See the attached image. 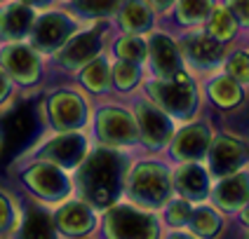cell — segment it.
<instances>
[{"instance_id": "30bf717a", "label": "cell", "mask_w": 249, "mask_h": 239, "mask_svg": "<svg viewBox=\"0 0 249 239\" xmlns=\"http://www.w3.org/2000/svg\"><path fill=\"white\" fill-rule=\"evenodd\" d=\"M104 31H106V26L99 24L94 28H85V31L73 33L69 40L56 49L59 52V64L69 70L83 68L87 61H92L97 54H101V49H104Z\"/></svg>"}, {"instance_id": "8d00e7d4", "label": "cell", "mask_w": 249, "mask_h": 239, "mask_svg": "<svg viewBox=\"0 0 249 239\" xmlns=\"http://www.w3.org/2000/svg\"><path fill=\"white\" fill-rule=\"evenodd\" d=\"M153 7H158V10H165V7H172L174 5V0H151Z\"/></svg>"}, {"instance_id": "8fae6325", "label": "cell", "mask_w": 249, "mask_h": 239, "mask_svg": "<svg viewBox=\"0 0 249 239\" xmlns=\"http://www.w3.org/2000/svg\"><path fill=\"white\" fill-rule=\"evenodd\" d=\"M177 45H179L181 59L197 70L216 68L226 56V45L214 40L205 31H188Z\"/></svg>"}, {"instance_id": "8992f818", "label": "cell", "mask_w": 249, "mask_h": 239, "mask_svg": "<svg viewBox=\"0 0 249 239\" xmlns=\"http://www.w3.org/2000/svg\"><path fill=\"white\" fill-rule=\"evenodd\" d=\"M94 129H97V139L101 141V145L120 148V145H132L139 141L134 115L120 106L101 108L94 120Z\"/></svg>"}, {"instance_id": "d4e9b609", "label": "cell", "mask_w": 249, "mask_h": 239, "mask_svg": "<svg viewBox=\"0 0 249 239\" xmlns=\"http://www.w3.org/2000/svg\"><path fill=\"white\" fill-rule=\"evenodd\" d=\"M205 24H207L205 33L212 35L214 40L223 42V45H228V42L235 38L237 26H240V24H237V19L228 12L226 7H214V10L209 12V16L205 19Z\"/></svg>"}, {"instance_id": "f1b7e54d", "label": "cell", "mask_w": 249, "mask_h": 239, "mask_svg": "<svg viewBox=\"0 0 249 239\" xmlns=\"http://www.w3.org/2000/svg\"><path fill=\"white\" fill-rule=\"evenodd\" d=\"M113 52L118 59H124V61H134V64H143L148 56H146V40H141L134 33H124L123 38H118Z\"/></svg>"}, {"instance_id": "1f68e13d", "label": "cell", "mask_w": 249, "mask_h": 239, "mask_svg": "<svg viewBox=\"0 0 249 239\" xmlns=\"http://www.w3.org/2000/svg\"><path fill=\"white\" fill-rule=\"evenodd\" d=\"M226 70H228V75H231L233 80H237V82L245 87L247 80H249V56H247V52L237 49L235 54L228 56V61H226Z\"/></svg>"}, {"instance_id": "5b68a950", "label": "cell", "mask_w": 249, "mask_h": 239, "mask_svg": "<svg viewBox=\"0 0 249 239\" xmlns=\"http://www.w3.org/2000/svg\"><path fill=\"white\" fill-rule=\"evenodd\" d=\"M21 181L36 197H40L45 202H61L66 199L73 188V181L66 176V171L56 167L50 159L36 157L33 162H28L21 171Z\"/></svg>"}, {"instance_id": "d6986e66", "label": "cell", "mask_w": 249, "mask_h": 239, "mask_svg": "<svg viewBox=\"0 0 249 239\" xmlns=\"http://www.w3.org/2000/svg\"><path fill=\"white\" fill-rule=\"evenodd\" d=\"M172 190L188 202H202L209 195V171L197 162H181L172 174Z\"/></svg>"}, {"instance_id": "44dd1931", "label": "cell", "mask_w": 249, "mask_h": 239, "mask_svg": "<svg viewBox=\"0 0 249 239\" xmlns=\"http://www.w3.org/2000/svg\"><path fill=\"white\" fill-rule=\"evenodd\" d=\"M115 12H118L120 28L124 33H134V35L146 33L153 26V16H155L153 5H148L146 0H123Z\"/></svg>"}, {"instance_id": "836d02e7", "label": "cell", "mask_w": 249, "mask_h": 239, "mask_svg": "<svg viewBox=\"0 0 249 239\" xmlns=\"http://www.w3.org/2000/svg\"><path fill=\"white\" fill-rule=\"evenodd\" d=\"M247 2L249 0H226V10L233 14L237 19V24H247V19H249V7H247Z\"/></svg>"}, {"instance_id": "e0dca14e", "label": "cell", "mask_w": 249, "mask_h": 239, "mask_svg": "<svg viewBox=\"0 0 249 239\" xmlns=\"http://www.w3.org/2000/svg\"><path fill=\"white\" fill-rule=\"evenodd\" d=\"M146 56H151V68L158 78H174L183 70L179 45L167 33H153L146 40Z\"/></svg>"}, {"instance_id": "7c38bea8", "label": "cell", "mask_w": 249, "mask_h": 239, "mask_svg": "<svg viewBox=\"0 0 249 239\" xmlns=\"http://www.w3.org/2000/svg\"><path fill=\"white\" fill-rule=\"evenodd\" d=\"M87 153V139L78 129H71V131H61L52 136L50 141H45L42 145H38L33 155L40 157V159H50L54 162L56 167L61 169H73L80 164V159Z\"/></svg>"}, {"instance_id": "cb8c5ba5", "label": "cell", "mask_w": 249, "mask_h": 239, "mask_svg": "<svg viewBox=\"0 0 249 239\" xmlns=\"http://www.w3.org/2000/svg\"><path fill=\"white\" fill-rule=\"evenodd\" d=\"M80 82L92 94H106L111 89V61L104 54H97L80 70Z\"/></svg>"}, {"instance_id": "4316f807", "label": "cell", "mask_w": 249, "mask_h": 239, "mask_svg": "<svg viewBox=\"0 0 249 239\" xmlns=\"http://www.w3.org/2000/svg\"><path fill=\"white\" fill-rule=\"evenodd\" d=\"M174 2H177V19L186 28L202 26L209 12L216 7L214 0H174Z\"/></svg>"}, {"instance_id": "f546056e", "label": "cell", "mask_w": 249, "mask_h": 239, "mask_svg": "<svg viewBox=\"0 0 249 239\" xmlns=\"http://www.w3.org/2000/svg\"><path fill=\"white\" fill-rule=\"evenodd\" d=\"M162 211H165V221L169 227H186L193 207H191V202L183 199V197H179V199H172V197H169L165 202V207H162Z\"/></svg>"}, {"instance_id": "277c9868", "label": "cell", "mask_w": 249, "mask_h": 239, "mask_svg": "<svg viewBox=\"0 0 249 239\" xmlns=\"http://www.w3.org/2000/svg\"><path fill=\"white\" fill-rule=\"evenodd\" d=\"M106 237H158L160 225L151 211L139 209L134 204H108L104 213Z\"/></svg>"}, {"instance_id": "9c48e42d", "label": "cell", "mask_w": 249, "mask_h": 239, "mask_svg": "<svg viewBox=\"0 0 249 239\" xmlns=\"http://www.w3.org/2000/svg\"><path fill=\"white\" fill-rule=\"evenodd\" d=\"M0 66L19 87H31L40 80V56L21 40L10 42L0 49Z\"/></svg>"}, {"instance_id": "4fadbf2b", "label": "cell", "mask_w": 249, "mask_h": 239, "mask_svg": "<svg viewBox=\"0 0 249 239\" xmlns=\"http://www.w3.org/2000/svg\"><path fill=\"white\" fill-rule=\"evenodd\" d=\"M45 111L50 117V125L59 131H71V129H80L87 120V106L80 94L69 92V89H59L47 96Z\"/></svg>"}, {"instance_id": "5bb4252c", "label": "cell", "mask_w": 249, "mask_h": 239, "mask_svg": "<svg viewBox=\"0 0 249 239\" xmlns=\"http://www.w3.org/2000/svg\"><path fill=\"white\" fill-rule=\"evenodd\" d=\"M54 216V227L64 237H87L97 227V213L94 207L87 204L85 199H71L61 204Z\"/></svg>"}, {"instance_id": "d6a6232c", "label": "cell", "mask_w": 249, "mask_h": 239, "mask_svg": "<svg viewBox=\"0 0 249 239\" xmlns=\"http://www.w3.org/2000/svg\"><path fill=\"white\" fill-rule=\"evenodd\" d=\"M17 225V216H14L12 202L7 199L5 192H0V232H7Z\"/></svg>"}, {"instance_id": "7402d4cb", "label": "cell", "mask_w": 249, "mask_h": 239, "mask_svg": "<svg viewBox=\"0 0 249 239\" xmlns=\"http://www.w3.org/2000/svg\"><path fill=\"white\" fill-rule=\"evenodd\" d=\"M19 237H54V216L40 207H28L21 216V223H17Z\"/></svg>"}, {"instance_id": "ffe728a7", "label": "cell", "mask_w": 249, "mask_h": 239, "mask_svg": "<svg viewBox=\"0 0 249 239\" xmlns=\"http://www.w3.org/2000/svg\"><path fill=\"white\" fill-rule=\"evenodd\" d=\"M33 19H36V10L26 2H21V0L0 5V40H24L31 33Z\"/></svg>"}, {"instance_id": "4dcf8cb0", "label": "cell", "mask_w": 249, "mask_h": 239, "mask_svg": "<svg viewBox=\"0 0 249 239\" xmlns=\"http://www.w3.org/2000/svg\"><path fill=\"white\" fill-rule=\"evenodd\" d=\"M123 0H75V10L83 16H108L115 14Z\"/></svg>"}, {"instance_id": "ba28073f", "label": "cell", "mask_w": 249, "mask_h": 239, "mask_svg": "<svg viewBox=\"0 0 249 239\" xmlns=\"http://www.w3.org/2000/svg\"><path fill=\"white\" fill-rule=\"evenodd\" d=\"M132 115H134V122H137L139 139L148 148L160 150L169 143L172 134H174V122L162 108H158L153 101H137Z\"/></svg>"}, {"instance_id": "d590c367", "label": "cell", "mask_w": 249, "mask_h": 239, "mask_svg": "<svg viewBox=\"0 0 249 239\" xmlns=\"http://www.w3.org/2000/svg\"><path fill=\"white\" fill-rule=\"evenodd\" d=\"M21 2H26V5H31L33 10H38V7H47L52 0H21Z\"/></svg>"}, {"instance_id": "83f0119b", "label": "cell", "mask_w": 249, "mask_h": 239, "mask_svg": "<svg viewBox=\"0 0 249 239\" xmlns=\"http://www.w3.org/2000/svg\"><path fill=\"white\" fill-rule=\"evenodd\" d=\"M141 80V68H139V64L134 61H115L111 66V84H115L120 92H129V89H134Z\"/></svg>"}, {"instance_id": "6da1fadb", "label": "cell", "mask_w": 249, "mask_h": 239, "mask_svg": "<svg viewBox=\"0 0 249 239\" xmlns=\"http://www.w3.org/2000/svg\"><path fill=\"white\" fill-rule=\"evenodd\" d=\"M127 167L129 162L123 153L111 145H101L92 153H85L80 164L75 167L78 171L73 185L87 204H92L94 209H106L123 192Z\"/></svg>"}, {"instance_id": "e575fe53", "label": "cell", "mask_w": 249, "mask_h": 239, "mask_svg": "<svg viewBox=\"0 0 249 239\" xmlns=\"http://www.w3.org/2000/svg\"><path fill=\"white\" fill-rule=\"evenodd\" d=\"M10 94H12V80H10V75L0 66V106L10 98Z\"/></svg>"}, {"instance_id": "2e32d148", "label": "cell", "mask_w": 249, "mask_h": 239, "mask_svg": "<svg viewBox=\"0 0 249 239\" xmlns=\"http://www.w3.org/2000/svg\"><path fill=\"white\" fill-rule=\"evenodd\" d=\"M205 157L209 159V174L221 178L226 174H233L245 167L247 150H245V143L231 139V136H219V139H212Z\"/></svg>"}, {"instance_id": "ac0fdd59", "label": "cell", "mask_w": 249, "mask_h": 239, "mask_svg": "<svg viewBox=\"0 0 249 239\" xmlns=\"http://www.w3.org/2000/svg\"><path fill=\"white\" fill-rule=\"evenodd\" d=\"M214 207L223 213L245 211L247 207V169H237L233 174H226L212 190Z\"/></svg>"}, {"instance_id": "7a4b0ae2", "label": "cell", "mask_w": 249, "mask_h": 239, "mask_svg": "<svg viewBox=\"0 0 249 239\" xmlns=\"http://www.w3.org/2000/svg\"><path fill=\"white\" fill-rule=\"evenodd\" d=\"M123 192L129 204L139 209H162L172 197V171L160 162H137L134 167H127Z\"/></svg>"}, {"instance_id": "484cf974", "label": "cell", "mask_w": 249, "mask_h": 239, "mask_svg": "<svg viewBox=\"0 0 249 239\" xmlns=\"http://www.w3.org/2000/svg\"><path fill=\"white\" fill-rule=\"evenodd\" d=\"M188 225L193 230L195 237H216L221 232V211L216 207H197V209L191 211V218H188Z\"/></svg>"}, {"instance_id": "3957f363", "label": "cell", "mask_w": 249, "mask_h": 239, "mask_svg": "<svg viewBox=\"0 0 249 239\" xmlns=\"http://www.w3.org/2000/svg\"><path fill=\"white\" fill-rule=\"evenodd\" d=\"M146 92L153 103L172 120H191L197 108V89L186 70L177 73L174 78H155L146 84Z\"/></svg>"}, {"instance_id": "603a6c76", "label": "cell", "mask_w": 249, "mask_h": 239, "mask_svg": "<svg viewBox=\"0 0 249 239\" xmlns=\"http://www.w3.org/2000/svg\"><path fill=\"white\" fill-rule=\"evenodd\" d=\"M207 92H209V98H212L219 108H223V111H231V108L240 106L242 98H245L242 84L237 82V80H233L228 73L212 78V82L207 84Z\"/></svg>"}, {"instance_id": "9a60e30c", "label": "cell", "mask_w": 249, "mask_h": 239, "mask_svg": "<svg viewBox=\"0 0 249 239\" xmlns=\"http://www.w3.org/2000/svg\"><path fill=\"white\" fill-rule=\"evenodd\" d=\"M212 129L205 122H191L181 131H174L169 145H172V155L179 162H200L209 150L212 143Z\"/></svg>"}, {"instance_id": "52a82bcc", "label": "cell", "mask_w": 249, "mask_h": 239, "mask_svg": "<svg viewBox=\"0 0 249 239\" xmlns=\"http://www.w3.org/2000/svg\"><path fill=\"white\" fill-rule=\"evenodd\" d=\"M75 33V21L73 16H69L66 12H45L42 16L33 19L31 26V47L38 52H56L64 42L69 40L71 35Z\"/></svg>"}]
</instances>
